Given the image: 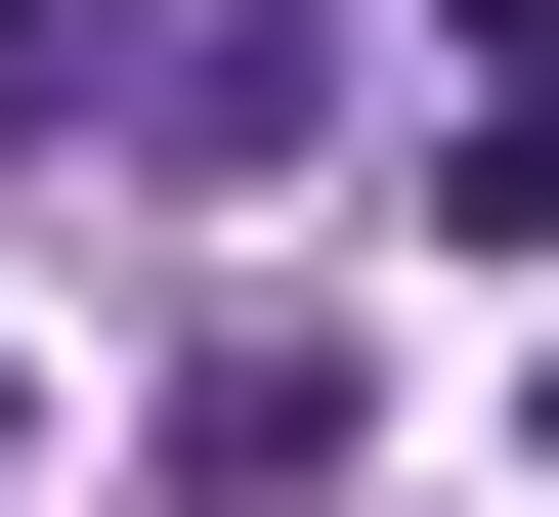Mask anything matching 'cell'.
<instances>
[{
	"label": "cell",
	"instance_id": "6da1fadb",
	"mask_svg": "<svg viewBox=\"0 0 559 517\" xmlns=\"http://www.w3.org/2000/svg\"><path fill=\"white\" fill-rule=\"evenodd\" d=\"M430 259H559V44H474V130H430Z\"/></svg>",
	"mask_w": 559,
	"mask_h": 517
},
{
	"label": "cell",
	"instance_id": "7a4b0ae2",
	"mask_svg": "<svg viewBox=\"0 0 559 517\" xmlns=\"http://www.w3.org/2000/svg\"><path fill=\"white\" fill-rule=\"evenodd\" d=\"M474 44H559V0H474Z\"/></svg>",
	"mask_w": 559,
	"mask_h": 517
},
{
	"label": "cell",
	"instance_id": "3957f363",
	"mask_svg": "<svg viewBox=\"0 0 559 517\" xmlns=\"http://www.w3.org/2000/svg\"><path fill=\"white\" fill-rule=\"evenodd\" d=\"M0 432H44V388H0Z\"/></svg>",
	"mask_w": 559,
	"mask_h": 517
}]
</instances>
